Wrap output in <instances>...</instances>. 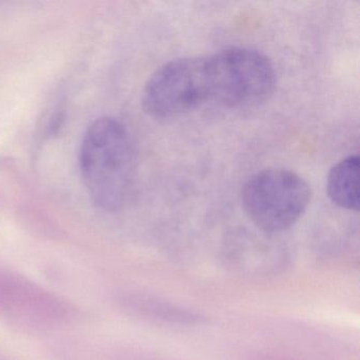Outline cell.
<instances>
[{"label":"cell","instance_id":"1","mask_svg":"<svg viewBox=\"0 0 360 360\" xmlns=\"http://www.w3.org/2000/svg\"><path fill=\"white\" fill-rule=\"evenodd\" d=\"M82 176L92 201L102 210L126 203L136 172V151L126 126L104 117L88 128L82 143Z\"/></svg>","mask_w":360,"mask_h":360},{"label":"cell","instance_id":"2","mask_svg":"<svg viewBox=\"0 0 360 360\" xmlns=\"http://www.w3.org/2000/svg\"><path fill=\"white\" fill-rule=\"evenodd\" d=\"M207 58L210 101L231 109L252 108L269 101L277 84L271 60L257 50L229 47Z\"/></svg>","mask_w":360,"mask_h":360},{"label":"cell","instance_id":"3","mask_svg":"<svg viewBox=\"0 0 360 360\" xmlns=\"http://www.w3.org/2000/svg\"><path fill=\"white\" fill-rule=\"evenodd\" d=\"M311 188L296 172L271 168L248 179L242 205L248 219L264 233H281L303 216L311 202Z\"/></svg>","mask_w":360,"mask_h":360},{"label":"cell","instance_id":"4","mask_svg":"<svg viewBox=\"0 0 360 360\" xmlns=\"http://www.w3.org/2000/svg\"><path fill=\"white\" fill-rule=\"evenodd\" d=\"M210 101L207 58H180L151 75L142 94L149 117L169 119L195 110Z\"/></svg>","mask_w":360,"mask_h":360},{"label":"cell","instance_id":"5","mask_svg":"<svg viewBox=\"0 0 360 360\" xmlns=\"http://www.w3.org/2000/svg\"><path fill=\"white\" fill-rule=\"evenodd\" d=\"M359 157L351 155L328 172L326 191L333 203L347 210H359Z\"/></svg>","mask_w":360,"mask_h":360}]
</instances>
